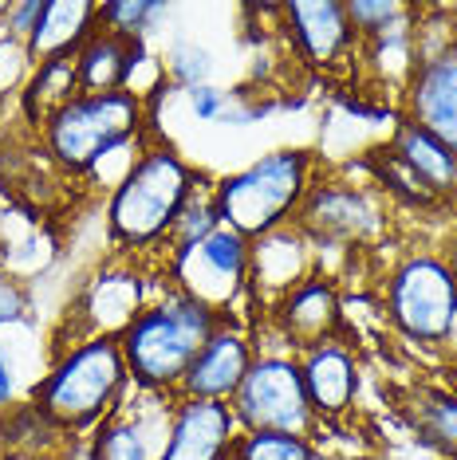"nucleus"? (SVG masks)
I'll return each instance as SVG.
<instances>
[{
  "instance_id": "f257e3e1",
  "label": "nucleus",
  "mask_w": 457,
  "mask_h": 460,
  "mask_svg": "<svg viewBox=\"0 0 457 460\" xmlns=\"http://www.w3.org/2000/svg\"><path fill=\"white\" fill-rule=\"evenodd\" d=\"M217 323L221 315H213L210 307L166 284L162 296H154L142 307V315L119 334L130 382L139 390L178 397L185 370L197 358V350L210 342Z\"/></svg>"
},
{
  "instance_id": "f03ea898",
  "label": "nucleus",
  "mask_w": 457,
  "mask_h": 460,
  "mask_svg": "<svg viewBox=\"0 0 457 460\" xmlns=\"http://www.w3.org/2000/svg\"><path fill=\"white\" fill-rule=\"evenodd\" d=\"M202 173L182 162L170 146L142 142L139 158L107 197V233L127 252H150L170 240L174 221L182 217L185 201L193 197ZM170 260V252H166Z\"/></svg>"
},
{
  "instance_id": "7ed1b4c3",
  "label": "nucleus",
  "mask_w": 457,
  "mask_h": 460,
  "mask_svg": "<svg viewBox=\"0 0 457 460\" xmlns=\"http://www.w3.org/2000/svg\"><path fill=\"white\" fill-rule=\"evenodd\" d=\"M127 385L130 374L119 339H79L56 350L48 374L36 382L32 402L64 433H87L119 405Z\"/></svg>"
},
{
  "instance_id": "20e7f679",
  "label": "nucleus",
  "mask_w": 457,
  "mask_h": 460,
  "mask_svg": "<svg viewBox=\"0 0 457 460\" xmlns=\"http://www.w3.org/2000/svg\"><path fill=\"white\" fill-rule=\"evenodd\" d=\"M150 122V107L127 91L103 95H76L40 127L48 162L67 177L95 173L111 154L127 150L142 138Z\"/></svg>"
},
{
  "instance_id": "39448f33",
  "label": "nucleus",
  "mask_w": 457,
  "mask_h": 460,
  "mask_svg": "<svg viewBox=\"0 0 457 460\" xmlns=\"http://www.w3.org/2000/svg\"><path fill=\"white\" fill-rule=\"evenodd\" d=\"M308 150H268L245 170L213 181V205L225 228L245 240H261L284 225H296V213L311 190Z\"/></svg>"
},
{
  "instance_id": "423d86ee",
  "label": "nucleus",
  "mask_w": 457,
  "mask_h": 460,
  "mask_svg": "<svg viewBox=\"0 0 457 460\" xmlns=\"http://www.w3.org/2000/svg\"><path fill=\"white\" fill-rule=\"evenodd\" d=\"M248 260H253V240H245L233 228H217L190 248H178L166 260V284L178 288L182 296L197 299L221 319H241L237 307L248 299Z\"/></svg>"
},
{
  "instance_id": "0eeeda50",
  "label": "nucleus",
  "mask_w": 457,
  "mask_h": 460,
  "mask_svg": "<svg viewBox=\"0 0 457 460\" xmlns=\"http://www.w3.org/2000/svg\"><path fill=\"white\" fill-rule=\"evenodd\" d=\"M387 319L414 342L453 339L457 327V279L445 256L410 252L387 276Z\"/></svg>"
},
{
  "instance_id": "6e6552de",
  "label": "nucleus",
  "mask_w": 457,
  "mask_h": 460,
  "mask_svg": "<svg viewBox=\"0 0 457 460\" xmlns=\"http://www.w3.org/2000/svg\"><path fill=\"white\" fill-rule=\"evenodd\" d=\"M241 433L253 429H273V433H296V437H316L319 421L308 405L304 378H300L296 354H256L248 366L241 390L228 402Z\"/></svg>"
},
{
  "instance_id": "1a4fd4ad",
  "label": "nucleus",
  "mask_w": 457,
  "mask_h": 460,
  "mask_svg": "<svg viewBox=\"0 0 457 460\" xmlns=\"http://www.w3.org/2000/svg\"><path fill=\"white\" fill-rule=\"evenodd\" d=\"M296 228L311 240V248H359L387 233V205L367 185L324 181L308 190Z\"/></svg>"
},
{
  "instance_id": "9d476101",
  "label": "nucleus",
  "mask_w": 457,
  "mask_h": 460,
  "mask_svg": "<svg viewBox=\"0 0 457 460\" xmlns=\"http://www.w3.org/2000/svg\"><path fill=\"white\" fill-rule=\"evenodd\" d=\"M276 16L300 64L316 71H331L363 51L343 0H292V4H280Z\"/></svg>"
},
{
  "instance_id": "9b49d317",
  "label": "nucleus",
  "mask_w": 457,
  "mask_h": 460,
  "mask_svg": "<svg viewBox=\"0 0 457 460\" xmlns=\"http://www.w3.org/2000/svg\"><path fill=\"white\" fill-rule=\"evenodd\" d=\"M256 362V339L241 319H221L197 358L190 362L178 385V397H202V402H233L241 390L248 366Z\"/></svg>"
},
{
  "instance_id": "f8f14e48",
  "label": "nucleus",
  "mask_w": 457,
  "mask_h": 460,
  "mask_svg": "<svg viewBox=\"0 0 457 460\" xmlns=\"http://www.w3.org/2000/svg\"><path fill=\"white\" fill-rule=\"evenodd\" d=\"M237 437H241V425H237L228 402L174 397L158 460H228Z\"/></svg>"
},
{
  "instance_id": "ddd939ff",
  "label": "nucleus",
  "mask_w": 457,
  "mask_h": 460,
  "mask_svg": "<svg viewBox=\"0 0 457 460\" xmlns=\"http://www.w3.org/2000/svg\"><path fill=\"white\" fill-rule=\"evenodd\" d=\"M300 378H304L308 405L319 425H339L355 410L359 397V358L343 339H327L319 347L296 354Z\"/></svg>"
},
{
  "instance_id": "4468645a",
  "label": "nucleus",
  "mask_w": 457,
  "mask_h": 460,
  "mask_svg": "<svg viewBox=\"0 0 457 460\" xmlns=\"http://www.w3.org/2000/svg\"><path fill=\"white\" fill-rule=\"evenodd\" d=\"M147 276L130 268H107L83 288L79 307L71 311L79 339H119L147 307ZM76 339V342H79Z\"/></svg>"
},
{
  "instance_id": "2eb2a0df",
  "label": "nucleus",
  "mask_w": 457,
  "mask_h": 460,
  "mask_svg": "<svg viewBox=\"0 0 457 460\" xmlns=\"http://www.w3.org/2000/svg\"><path fill=\"white\" fill-rule=\"evenodd\" d=\"M174 413V397L158 394L154 405H119L103 417L87 445V460H158L166 445V425Z\"/></svg>"
},
{
  "instance_id": "dca6fc26",
  "label": "nucleus",
  "mask_w": 457,
  "mask_h": 460,
  "mask_svg": "<svg viewBox=\"0 0 457 460\" xmlns=\"http://www.w3.org/2000/svg\"><path fill=\"white\" fill-rule=\"evenodd\" d=\"M268 315H273V327L280 339L292 347V354H300L308 347H319V342H327V339H339L343 303H339L336 284H331L327 276L311 271L304 284L288 291Z\"/></svg>"
},
{
  "instance_id": "f3484780",
  "label": "nucleus",
  "mask_w": 457,
  "mask_h": 460,
  "mask_svg": "<svg viewBox=\"0 0 457 460\" xmlns=\"http://www.w3.org/2000/svg\"><path fill=\"white\" fill-rule=\"evenodd\" d=\"M311 276V240L296 225H284L276 233L253 240L248 260V299L273 311L292 288Z\"/></svg>"
},
{
  "instance_id": "a211bd4d",
  "label": "nucleus",
  "mask_w": 457,
  "mask_h": 460,
  "mask_svg": "<svg viewBox=\"0 0 457 460\" xmlns=\"http://www.w3.org/2000/svg\"><path fill=\"white\" fill-rule=\"evenodd\" d=\"M402 114L457 154V51L414 67L402 91Z\"/></svg>"
},
{
  "instance_id": "6ab92c4d",
  "label": "nucleus",
  "mask_w": 457,
  "mask_h": 460,
  "mask_svg": "<svg viewBox=\"0 0 457 460\" xmlns=\"http://www.w3.org/2000/svg\"><path fill=\"white\" fill-rule=\"evenodd\" d=\"M387 154L434 197V201L457 193V154L450 146H442L434 134H426L422 127L402 119L399 127H394V138L387 142Z\"/></svg>"
},
{
  "instance_id": "aec40b11",
  "label": "nucleus",
  "mask_w": 457,
  "mask_h": 460,
  "mask_svg": "<svg viewBox=\"0 0 457 460\" xmlns=\"http://www.w3.org/2000/svg\"><path fill=\"white\" fill-rule=\"evenodd\" d=\"M71 433H64L51 417L40 410V405L28 397V402H16L0 413V453L13 460H59L67 453Z\"/></svg>"
},
{
  "instance_id": "412c9836",
  "label": "nucleus",
  "mask_w": 457,
  "mask_h": 460,
  "mask_svg": "<svg viewBox=\"0 0 457 460\" xmlns=\"http://www.w3.org/2000/svg\"><path fill=\"white\" fill-rule=\"evenodd\" d=\"M99 28V4H87V0H56V4H44V20H40L36 36H32V59L44 64V59L56 56H76V51L87 44V36Z\"/></svg>"
},
{
  "instance_id": "4be33fe9",
  "label": "nucleus",
  "mask_w": 457,
  "mask_h": 460,
  "mask_svg": "<svg viewBox=\"0 0 457 460\" xmlns=\"http://www.w3.org/2000/svg\"><path fill=\"white\" fill-rule=\"evenodd\" d=\"M130 64V40L95 28L87 44L76 51V71H79V95H103V91H122Z\"/></svg>"
},
{
  "instance_id": "5701e85b",
  "label": "nucleus",
  "mask_w": 457,
  "mask_h": 460,
  "mask_svg": "<svg viewBox=\"0 0 457 460\" xmlns=\"http://www.w3.org/2000/svg\"><path fill=\"white\" fill-rule=\"evenodd\" d=\"M79 95V71H76V56H56V59H44V64H36L32 79H28L24 95V114L28 122H36V127H44V122L56 114L59 107H67L71 99Z\"/></svg>"
},
{
  "instance_id": "b1692460",
  "label": "nucleus",
  "mask_w": 457,
  "mask_h": 460,
  "mask_svg": "<svg viewBox=\"0 0 457 460\" xmlns=\"http://www.w3.org/2000/svg\"><path fill=\"white\" fill-rule=\"evenodd\" d=\"M414 429L426 445L457 460V397L453 394H418L410 405Z\"/></svg>"
},
{
  "instance_id": "393cba45",
  "label": "nucleus",
  "mask_w": 457,
  "mask_h": 460,
  "mask_svg": "<svg viewBox=\"0 0 457 460\" xmlns=\"http://www.w3.org/2000/svg\"><path fill=\"white\" fill-rule=\"evenodd\" d=\"M174 8L162 0H107L99 4V28L122 40H150L162 20H170Z\"/></svg>"
},
{
  "instance_id": "a878e982",
  "label": "nucleus",
  "mask_w": 457,
  "mask_h": 460,
  "mask_svg": "<svg viewBox=\"0 0 457 460\" xmlns=\"http://www.w3.org/2000/svg\"><path fill=\"white\" fill-rule=\"evenodd\" d=\"M347 20H351V28H355L359 44H371V40L414 28L418 8L402 4V0H347Z\"/></svg>"
},
{
  "instance_id": "bb28decb",
  "label": "nucleus",
  "mask_w": 457,
  "mask_h": 460,
  "mask_svg": "<svg viewBox=\"0 0 457 460\" xmlns=\"http://www.w3.org/2000/svg\"><path fill=\"white\" fill-rule=\"evenodd\" d=\"M228 460H319L316 441L296 433H273V429H253L233 441Z\"/></svg>"
},
{
  "instance_id": "cd10ccee",
  "label": "nucleus",
  "mask_w": 457,
  "mask_h": 460,
  "mask_svg": "<svg viewBox=\"0 0 457 460\" xmlns=\"http://www.w3.org/2000/svg\"><path fill=\"white\" fill-rule=\"evenodd\" d=\"M221 228V217H217V205H213V181H197L193 197L185 201L182 217L174 221L170 228V240H166V252H178V248H190L197 240H205L210 233Z\"/></svg>"
},
{
  "instance_id": "c85d7f7f",
  "label": "nucleus",
  "mask_w": 457,
  "mask_h": 460,
  "mask_svg": "<svg viewBox=\"0 0 457 460\" xmlns=\"http://www.w3.org/2000/svg\"><path fill=\"white\" fill-rule=\"evenodd\" d=\"M166 83L178 91H193V87H205L210 83V71H213V56L210 48H202L197 40H174L166 48Z\"/></svg>"
},
{
  "instance_id": "c756f323",
  "label": "nucleus",
  "mask_w": 457,
  "mask_h": 460,
  "mask_svg": "<svg viewBox=\"0 0 457 460\" xmlns=\"http://www.w3.org/2000/svg\"><path fill=\"white\" fill-rule=\"evenodd\" d=\"M32 71H36L32 48L0 32V102H4L8 95H24Z\"/></svg>"
},
{
  "instance_id": "7c9ffc66",
  "label": "nucleus",
  "mask_w": 457,
  "mask_h": 460,
  "mask_svg": "<svg viewBox=\"0 0 457 460\" xmlns=\"http://www.w3.org/2000/svg\"><path fill=\"white\" fill-rule=\"evenodd\" d=\"M44 4L48 0H16V4H4L0 16H4V36L20 40V44H32L40 20H44Z\"/></svg>"
},
{
  "instance_id": "2f4dec72",
  "label": "nucleus",
  "mask_w": 457,
  "mask_h": 460,
  "mask_svg": "<svg viewBox=\"0 0 457 460\" xmlns=\"http://www.w3.org/2000/svg\"><path fill=\"white\" fill-rule=\"evenodd\" d=\"M185 102H190V114H193L197 122H221L225 111L233 107V99H228L221 87H213V83L185 91Z\"/></svg>"
},
{
  "instance_id": "473e14b6",
  "label": "nucleus",
  "mask_w": 457,
  "mask_h": 460,
  "mask_svg": "<svg viewBox=\"0 0 457 460\" xmlns=\"http://www.w3.org/2000/svg\"><path fill=\"white\" fill-rule=\"evenodd\" d=\"M16 394H20V382H16V362H13V350L0 342V413L8 405H16Z\"/></svg>"
},
{
  "instance_id": "72a5a7b5",
  "label": "nucleus",
  "mask_w": 457,
  "mask_h": 460,
  "mask_svg": "<svg viewBox=\"0 0 457 460\" xmlns=\"http://www.w3.org/2000/svg\"><path fill=\"white\" fill-rule=\"evenodd\" d=\"M445 264H450V271H453V279H457V236L450 240V256H445Z\"/></svg>"
},
{
  "instance_id": "f704fd0d",
  "label": "nucleus",
  "mask_w": 457,
  "mask_h": 460,
  "mask_svg": "<svg viewBox=\"0 0 457 460\" xmlns=\"http://www.w3.org/2000/svg\"><path fill=\"white\" fill-rule=\"evenodd\" d=\"M343 460H379V456H343Z\"/></svg>"
},
{
  "instance_id": "c9c22d12",
  "label": "nucleus",
  "mask_w": 457,
  "mask_h": 460,
  "mask_svg": "<svg viewBox=\"0 0 457 460\" xmlns=\"http://www.w3.org/2000/svg\"><path fill=\"white\" fill-rule=\"evenodd\" d=\"M44 460H51V456H44Z\"/></svg>"
},
{
  "instance_id": "e433bc0d",
  "label": "nucleus",
  "mask_w": 457,
  "mask_h": 460,
  "mask_svg": "<svg viewBox=\"0 0 457 460\" xmlns=\"http://www.w3.org/2000/svg\"><path fill=\"white\" fill-rule=\"evenodd\" d=\"M0 107H4V102H0Z\"/></svg>"
}]
</instances>
